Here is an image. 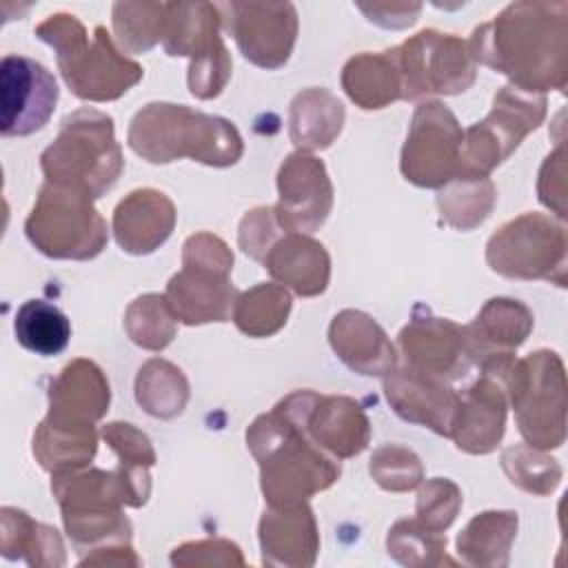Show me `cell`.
<instances>
[{"label":"cell","mask_w":568,"mask_h":568,"mask_svg":"<svg viewBox=\"0 0 568 568\" xmlns=\"http://www.w3.org/2000/svg\"><path fill=\"white\" fill-rule=\"evenodd\" d=\"M233 13L229 31L246 60L264 69L282 67L293 49L297 16L293 4H224Z\"/></svg>","instance_id":"30bf717a"},{"label":"cell","mask_w":568,"mask_h":568,"mask_svg":"<svg viewBox=\"0 0 568 568\" xmlns=\"http://www.w3.org/2000/svg\"><path fill=\"white\" fill-rule=\"evenodd\" d=\"M173 317L166 297L144 295L129 306L124 324L138 346L160 351L173 339Z\"/></svg>","instance_id":"836d02e7"},{"label":"cell","mask_w":568,"mask_h":568,"mask_svg":"<svg viewBox=\"0 0 568 568\" xmlns=\"http://www.w3.org/2000/svg\"><path fill=\"white\" fill-rule=\"evenodd\" d=\"M342 87L362 109H382L402 98V75L395 49L351 58L342 71Z\"/></svg>","instance_id":"484cf974"},{"label":"cell","mask_w":568,"mask_h":568,"mask_svg":"<svg viewBox=\"0 0 568 568\" xmlns=\"http://www.w3.org/2000/svg\"><path fill=\"white\" fill-rule=\"evenodd\" d=\"M328 339L337 357L362 375H384L395 366V348L386 333L359 311L335 315Z\"/></svg>","instance_id":"d6986e66"},{"label":"cell","mask_w":568,"mask_h":568,"mask_svg":"<svg viewBox=\"0 0 568 568\" xmlns=\"http://www.w3.org/2000/svg\"><path fill=\"white\" fill-rule=\"evenodd\" d=\"M344 124L342 102L324 89L297 93L291 104V138L300 149H324Z\"/></svg>","instance_id":"4316f807"},{"label":"cell","mask_w":568,"mask_h":568,"mask_svg":"<svg viewBox=\"0 0 568 568\" xmlns=\"http://www.w3.org/2000/svg\"><path fill=\"white\" fill-rule=\"evenodd\" d=\"M58 104V84L40 62L9 53L0 64V133L24 138L40 131Z\"/></svg>","instance_id":"9c48e42d"},{"label":"cell","mask_w":568,"mask_h":568,"mask_svg":"<svg viewBox=\"0 0 568 568\" xmlns=\"http://www.w3.org/2000/svg\"><path fill=\"white\" fill-rule=\"evenodd\" d=\"M102 435L120 457L118 473L122 475L129 488L131 506H142L149 497V466H153L155 462V453L151 448L149 437L140 433L133 424L122 422L104 426Z\"/></svg>","instance_id":"f546056e"},{"label":"cell","mask_w":568,"mask_h":568,"mask_svg":"<svg viewBox=\"0 0 568 568\" xmlns=\"http://www.w3.org/2000/svg\"><path fill=\"white\" fill-rule=\"evenodd\" d=\"M462 506V493L459 488L448 479H433L428 481L417 497V515L419 524L428 530H444L455 519L457 510Z\"/></svg>","instance_id":"74e56055"},{"label":"cell","mask_w":568,"mask_h":568,"mask_svg":"<svg viewBox=\"0 0 568 568\" xmlns=\"http://www.w3.org/2000/svg\"><path fill=\"white\" fill-rule=\"evenodd\" d=\"M262 262L275 280L288 284L300 295H317L328 284V255L311 237L291 233L273 244Z\"/></svg>","instance_id":"603a6c76"},{"label":"cell","mask_w":568,"mask_h":568,"mask_svg":"<svg viewBox=\"0 0 568 568\" xmlns=\"http://www.w3.org/2000/svg\"><path fill=\"white\" fill-rule=\"evenodd\" d=\"M528 331L530 315L521 304L513 300H490L466 328L468 353L484 364L486 373L504 371L510 348H517Z\"/></svg>","instance_id":"9a60e30c"},{"label":"cell","mask_w":568,"mask_h":568,"mask_svg":"<svg viewBox=\"0 0 568 568\" xmlns=\"http://www.w3.org/2000/svg\"><path fill=\"white\" fill-rule=\"evenodd\" d=\"M29 242L53 260H91L106 244V224L91 197L47 182L24 222Z\"/></svg>","instance_id":"5b68a950"},{"label":"cell","mask_w":568,"mask_h":568,"mask_svg":"<svg viewBox=\"0 0 568 568\" xmlns=\"http://www.w3.org/2000/svg\"><path fill=\"white\" fill-rule=\"evenodd\" d=\"M166 4H113V27L124 49L149 51L162 40Z\"/></svg>","instance_id":"e575fe53"},{"label":"cell","mask_w":568,"mask_h":568,"mask_svg":"<svg viewBox=\"0 0 568 568\" xmlns=\"http://www.w3.org/2000/svg\"><path fill=\"white\" fill-rule=\"evenodd\" d=\"M446 548V537H435L419 521H397L388 535V552L399 564H437L435 555Z\"/></svg>","instance_id":"d590c367"},{"label":"cell","mask_w":568,"mask_h":568,"mask_svg":"<svg viewBox=\"0 0 568 568\" xmlns=\"http://www.w3.org/2000/svg\"><path fill=\"white\" fill-rule=\"evenodd\" d=\"M175 209L171 200L153 189L133 191L113 215V233L122 251L146 255L155 251L173 231Z\"/></svg>","instance_id":"2e32d148"},{"label":"cell","mask_w":568,"mask_h":568,"mask_svg":"<svg viewBox=\"0 0 568 568\" xmlns=\"http://www.w3.org/2000/svg\"><path fill=\"white\" fill-rule=\"evenodd\" d=\"M371 475L386 490H410L422 479L419 459L402 446H382L371 457Z\"/></svg>","instance_id":"8d00e7d4"},{"label":"cell","mask_w":568,"mask_h":568,"mask_svg":"<svg viewBox=\"0 0 568 568\" xmlns=\"http://www.w3.org/2000/svg\"><path fill=\"white\" fill-rule=\"evenodd\" d=\"M495 191L486 178L459 175V182L437 195L442 217L455 229H473L486 220L493 209Z\"/></svg>","instance_id":"d6a6232c"},{"label":"cell","mask_w":568,"mask_h":568,"mask_svg":"<svg viewBox=\"0 0 568 568\" xmlns=\"http://www.w3.org/2000/svg\"><path fill=\"white\" fill-rule=\"evenodd\" d=\"M109 406V384L89 359H75L62 368L49 388V417L73 424H91Z\"/></svg>","instance_id":"ac0fdd59"},{"label":"cell","mask_w":568,"mask_h":568,"mask_svg":"<svg viewBox=\"0 0 568 568\" xmlns=\"http://www.w3.org/2000/svg\"><path fill=\"white\" fill-rule=\"evenodd\" d=\"M129 144L153 164L189 155L211 166H229L242 155V138L229 120L169 102L146 104L133 115Z\"/></svg>","instance_id":"7a4b0ae2"},{"label":"cell","mask_w":568,"mask_h":568,"mask_svg":"<svg viewBox=\"0 0 568 568\" xmlns=\"http://www.w3.org/2000/svg\"><path fill=\"white\" fill-rule=\"evenodd\" d=\"M40 166L47 182L75 189L91 200L100 197L122 171L113 120L95 109L67 115L55 142L42 153Z\"/></svg>","instance_id":"277c9868"},{"label":"cell","mask_w":568,"mask_h":568,"mask_svg":"<svg viewBox=\"0 0 568 568\" xmlns=\"http://www.w3.org/2000/svg\"><path fill=\"white\" fill-rule=\"evenodd\" d=\"M95 444L98 437L91 424L60 422L47 415L33 433V457L51 475L75 470L95 455Z\"/></svg>","instance_id":"d4e9b609"},{"label":"cell","mask_w":568,"mask_h":568,"mask_svg":"<svg viewBox=\"0 0 568 568\" xmlns=\"http://www.w3.org/2000/svg\"><path fill=\"white\" fill-rule=\"evenodd\" d=\"M0 550L7 559H24L29 566L64 564V548L58 530L11 506L0 510Z\"/></svg>","instance_id":"cb8c5ba5"},{"label":"cell","mask_w":568,"mask_h":568,"mask_svg":"<svg viewBox=\"0 0 568 568\" xmlns=\"http://www.w3.org/2000/svg\"><path fill=\"white\" fill-rule=\"evenodd\" d=\"M544 115V98L524 100L513 87H504L484 122L466 131V146L459 155V175L484 178L499 164L519 140L537 126Z\"/></svg>","instance_id":"ba28073f"},{"label":"cell","mask_w":568,"mask_h":568,"mask_svg":"<svg viewBox=\"0 0 568 568\" xmlns=\"http://www.w3.org/2000/svg\"><path fill=\"white\" fill-rule=\"evenodd\" d=\"M280 204L275 220L286 231H315L333 204V189L324 164L306 153H293L277 173Z\"/></svg>","instance_id":"8fae6325"},{"label":"cell","mask_w":568,"mask_h":568,"mask_svg":"<svg viewBox=\"0 0 568 568\" xmlns=\"http://www.w3.org/2000/svg\"><path fill=\"white\" fill-rule=\"evenodd\" d=\"M313 399L315 393L297 390L282 399L273 413L257 417L246 433L271 506L304 501L339 477V466L324 457L306 433L304 419Z\"/></svg>","instance_id":"6da1fadb"},{"label":"cell","mask_w":568,"mask_h":568,"mask_svg":"<svg viewBox=\"0 0 568 568\" xmlns=\"http://www.w3.org/2000/svg\"><path fill=\"white\" fill-rule=\"evenodd\" d=\"M311 439L337 457H353L368 444V419L359 404L348 397H320L315 395L306 419Z\"/></svg>","instance_id":"44dd1931"},{"label":"cell","mask_w":568,"mask_h":568,"mask_svg":"<svg viewBox=\"0 0 568 568\" xmlns=\"http://www.w3.org/2000/svg\"><path fill=\"white\" fill-rule=\"evenodd\" d=\"M399 344L406 355V366L444 382L464 375L468 359H473L466 328L450 320L433 317L428 311H424L422 317L413 311L410 324L399 333Z\"/></svg>","instance_id":"7c38bea8"},{"label":"cell","mask_w":568,"mask_h":568,"mask_svg":"<svg viewBox=\"0 0 568 568\" xmlns=\"http://www.w3.org/2000/svg\"><path fill=\"white\" fill-rule=\"evenodd\" d=\"M515 530V513H481L457 537V550L473 566H504Z\"/></svg>","instance_id":"f1b7e54d"},{"label":"cell","mask_w":568,"mask_h":568,"mask_svg":"<svg viewBox=\"0 0 568 568\" xmlns=\"http://www.w3.org/2000/svg\"><path fill=\"white\" fill-rule=\"evenodd\" d=\"M550 224L539 215H524L501 226L488 242V264L506 277H539L546 275V248H535L548 240Z\"/></svg>","instance_id":"ffe728a7"},{"label":"cell","mask_w":568,"mask_h":568,"mask_svg":"<svg viewBox=\"0 0 568 568\" xmlns=\"http://www.w3.org/2000/svg\"><path fill=\"white\" fill-rule=\"evenodd\" d=\"M464 133L442 102L417 106L402 151V173L417 186L448 184L459 171Z\"/></svg>","instance_id":"52a82bcc"},{"label":"cell","mask_w":568,"mask_h":568,"mask_svg":"<svg viewBox=\"0 0 568 568\" xmlns=\"http://www.w3.org/2000/svg\"><path fill=\"white\" fill-rule=\"evenodd\" d=\"M229 266L184 260V268L171 277L166 302L184 324L226 322L235 306L237 291L229 282Z\"/></svg>","instance_id":"4fadbf2b"},{"label":"cell","mask_w":568,"mask_h":568,"mask_svg":"<svg viewBox=\"0 0 568 568\" xmlns=\"http://www.w3.org/2000/svg\"><path fill=\"white\" fill-rule=\"evenodd\" d=\"M13 333L22 348L51 357L67 348L71 322L55 304L44 300H27L16 313Z\"/></svg>","instance_id":"83f0119b"},{"label":"cell","mask_w":568,"mask_h":568,"mask_svg":"<svg viewBox=\"0 0 568 568\" xmlns=\"http://www.w3.org/2000/svg\"><path fill=\"white\" fill-rule=\"evenodd\" d=\"M395 58L404 100H419L428 93H459L475 80L468 47L450 33L426 29L397 47Z\"/></svg>","instance_id":"8992f818"},{"label":"cell","mask_w":568,"mask_h":568,"mask_svg":"<svg viewBox=\"0 0 568 568\" xmlns=\"http://www.w3.org/2000/svg\"><path fill=\"white\" fill-rule=\"evenodd\" d=\"M384 390L388 404L399 417L428 426L439 435H450L459 397L444 379L406 366L404 371H393L384 382Z\"/></svg>","instance_id":"5bb4252c"},{"label":"cell","mask_w":568,"mask_h":568,"mask_svg":"<svg viewBox=\"0 0 568 568\" xmlns=\"http://www.w3.org/2000/svg\"><path fill=\"white\" fill-rule=\"evenodd\" d=\"M506 402L497 382L479 379L464 399H459L450 435L457 448L466 453H488L501 439Z\"/></svg>","instance_id":"7402d4cb"},{"label":"cell","mask_w":568,"mask_h":568,"mask_svg":"<svg viewBox=\"0 0 568 568\" xmlns=\"http://www.w3.org/2000/svg\"><path fill=\"white\" fill-rule=\"evenodd\" d=\"M189 386L180 368L169 362L151 359L140 368L135 382L138 404L153 417H173L182 413Z\"/></svg>","instance_id":"4dcf8cb0"},{"label":"cell","mask_w":568,"mask_h":568,"mask_svg":"<svg viewBox=\"0 0 568 568\" xmlns=\"http://www.w3.org/2000/svg\"><path fill=\"white\" fill-rule=\"evenodd\" d=\"M171 561L178 566L184 564H242L240 548L231 541L215 539V541H197V544H184L175 548L171 555Z\"/></svg>","instance_id":"f35d334b"},{"label":"cell","mask_w":568,"mask_h":568,"mask_svg":"<svg viewBox=\"0 0 568 568\" xmlns=\"http://www.w3.org/2000/svg\"><path fill=\"white\" fill-rule=\"evenodd\" d=\"M36 36L53 47L67 87L82 100H115L142 78V67L120 55L104 27L87 29L71 13H53L36 27Z\"/></svg>","instance_id":"3957f363"},{"label":"cell","mask_w":568,"mask_h":568,"mask_svg":"<svg viewBox=\"0 0 568 568\" xmlns=\"http://www.w3.org/2000/svg\"><path fill=\"white\" fill-rule=\"evenodd\" d=\"M260 544L264 564L311 566L317 555V530L308 506H271L260 521Z\"/></svg>","instance_id":"e0dca14e"},{"label":"cell","mask_w":568,"mask_h":568,"mask_svg":"<svg viewBox=\"0 0 568 568\" xmlns=\"http://www.w3.org/2000/svg\"><path fill=\"white\" fill-rule=\"evenodd\" d=\"M291 311V295L277 284H260L235 300L233 320L237 328L253 337L280 331Z\"/></svg>","instance_id":"1f68e13d"}]
</instances>
